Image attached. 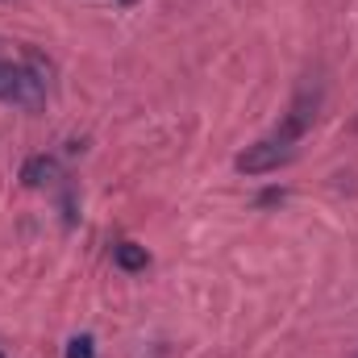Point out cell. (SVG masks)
<instances>
[{"instance_id": "obj_6", "label": "cell", "mask_w": 358, "mask_h": 358, "mask_svg": "<svg viewBox=\"0 0 358 358\" xmlns=\"http://www.w3.org/2000/svg\"><path fill=\"white\" fill-rule=\"evenodd\" d=\"M0 358H4V355H0Z\"/></svg>"}, {"instance_id": "obj_3", "label": "cell", "mask_w": 358, "mask_h": 358, "mask_svg": "<svg viewBox=\"0 0 358 358\" xmlns=\"http://www.w3.org/2000/svg\"><path fill=\"white\" fill-rule=\"evenodd\" d=\"M113 263L125 271V275H138V271L150 267V255H146V246H138V242H117V246H113Z\"/></svg>"}, {"instance_id": "obj_1", "label": "cell", "mask_w": 358, "mask_h": 358, "mask_svg": "<svg viewBox=\"0 0 358 358\" xmlns=\"http://www.w3.org/2000/svg\"><path fill=\"white\" fill-rule=\"evenodd\" d=\"M0 104L42 108L46 104V76L29 63H4L0 59Z\"/></svg>"}, {"instance_id": "obj_5", "label": "cell", "mask_w": 358, "mask_h": 358, "mask_svg": "<svg viewBox=\"0 0 358 358\" xmlns=\"http://www.w3.org/2000/svg\"><path fill=\"white\" fill-rule=\"evenodd\" d=\"M125 4H134V0H125Z\"/></svg>"}, {"instance_id": "obj_2", "label": "cell", "mask_w": 358, "mask_h": 358, "mask_svg": "<svg viewBox=\"0 0 358 358\" xmlns=\"http://www.w3.org/2000/svg\"><path fill=\"white\" fill-rule=\"evenodd\" d=\"M21 179H25V187H46V183L59 179V163H55L50 155H34V159L21 167Z\"/></svg>"}, {"instance_id": "obj_4", "label": "cell", "mask_w": 358, "mask_h": 358, "mask_svg": "<svg viewBox=\"0 0 358 358\" xmlns=\"http://www.w3.org/2000/svg\"><path fill=\"white\" fill-rule=\"evenodd\" d=\"M67 358H96V342H92L88 334L71 338V342H67Z\"/></svg>"}]
</instances>
